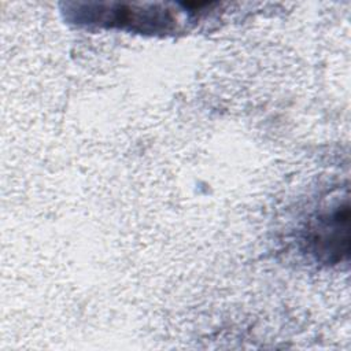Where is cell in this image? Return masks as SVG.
<instances>
[{"mask_svg": "<svg viewBox=\"0 0 351 351\" xmlns=\"http://www.w3.org/2000/svg\"><path fill=\"white\" fill-rule=\"evenodd\" d=\"M341 232H348V206H339L328 218L319 219L314 229V236L311 243L315 245V250L319 248L324 254L336 255V259L341 258V252L347 254L348 237H341Z\"/></svg>", "mask_w": 351, "mask_h": 351, "instance_id": "6da1fadb", "label": "cell"}]
</instances>
